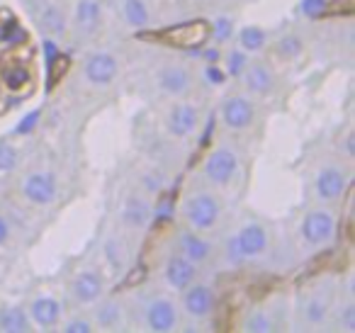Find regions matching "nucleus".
<instances>
[{
    "instance_id": "14",
    "label": "nucleus",
    "mask_w": 355,
    "mask_h": 333,
    "mask_svg": "<svg viewBox=\"0 0 355 333\" xmlns=\"http://www.w3.org/2000/svg\"><path fill=\"white\" fill-rule=\"evenodd\" d=\"M158 85H161L166 93L180 95L190 88V76H188V71L180 69V66H168V69H163L161 74H158Z\"/></svg>"
},
{
    "instance_id": "18",
    "label": "nucleus",
    "mask_w": 355,
    "mask_h": 333,
    "mask_svg": "<svg viewBox=\"0 0 355 333\" xmlns=\"http://www.w3.org/2000/svg\"><path fill=\"white\" fill-rule=\"evenodd\" d=\"M76 22L83 32H93L100 22V6L98 0H80L76 8Z\"/></svg>"
},
{
    "instance_id": "23",
    "label": "nucleus",
    "mask_w": 355,
    "mask_h": 333,
    "mask_svg": "<svg viewBox=\"0 0 355 333\" xmlns=\"http://www.w3.org/2000/svg\"><path fill=\"white\" fill-rule=\"evenodd\" d=\"M124 17H127L129 25L144 27V25H146V20H148L146 6H144L141 0H124Z\"/></svg>"
},
{
    "instance_id": "19",
    "label": "nucleus",
    "mask_w": 355,
    "mask_h": 333,
    "mask_svg": "<svg viewBox=\"0 0 355 333\" xmlns=\"http://www.w3.org/2000/svg\"><path fill=\"white\" fill-rule=\"evenodd\" d=\"M122 219L127 221L129 226H144L151 219V207L144 200H139V197H132V200H127V205H124Z\"/></svg>"
},
{
    "instance_id": "29",
    "label": "nucleus",
    "mask_w": 355,
    "mask_h": 333,
    "mask_svg": "<svg viewBox=\"0 0 355 333\" xmlns=\"http://www.w3.org/2000/svg\"><path fill=\"white\" fill-rule=\"evenodd\" d=\"M353 12V0H334V3H329L326 0V10L324 15H350Z\"/></svg>"
},
{
    "instance_id": "36",
    "label": "nucleus",
    "mask_w": 355,
    "mask_h": 333,
    "mask_svg": "<svg viewBox=\"0 0 355 333\" xmlns=\"http://www.w3.org/2000/svg\"><path fill=\"white\" fill-rule=\"evenodd\" d=\"M40 122V112H32L27 114V119H22L20 124H17V134H30L32 129H35V124Z\"/></svg>"
},
{
    "instance_id": "10",
    "label": "nucleus",
    "mask_w": 355,
    "mask_h": 333,
    "mask_svg": "<svg viewBox=\"0 0 355 333\" xmlns=\"http://www.w3.org/2000/svg\"><path fill=\"white\" fill-rule=\"evenodd\" d=\"M236 241H239V248H241L243 258H251V255H258V253H263V250H266L268 234H266V229H263V226L248 224V226H243V229H241V234L236 236Z\"/></svg>"
},
{
    "instance_id": "25",
    "label": "nucleus",
    "mask_w": 355,
    "mask_h": 333,
    "mask_svg": "<svg viewBox=\"0 0 355 333\" xmlns=\"http://www.w3.org/2000/svg\"><path fill=\"white\" fill-rule=\"evenodd\" d=\"M69 56H64V54H56L54 59L49 61V88H54L56 83H59V78L61 76L69 71Z\"/></svg>"
},
{
    "instance_id": "12",
    "label": "nucleus",
    "mask_w": 355,
    "mask_h": 333,
    "mask_svg": "<svg viewBox=\"0 0 355 333\" xmlns=\"http://www.w3.org/2000/svg\"><path fill=\"white\" fill-rule=\"evenodd\" d=\"M212 307H214L212 289L205 287V284H195L185 294V309H188L190 316H207L212 311Z\"/></svg>"
},
{
    "instance_id": "21",
    "label": "nucleus",
    "mask_w": 355,
    "mask_h": 333,
    "mask_svg": "<svg viewBox=\"0 0 355 333\" xmlns=\"http://www.w3.org/2000/svg\"><path fill=\"white\" fill-rule=\"evenodd\" d=\"M243 80H246L248 90H253V93H258V95L268 93V90L272 88V74L261 64L251 66V69L246 71V76H243Z\"/></svg>"
},
{
    "instance_id": "5",
    "label": "nucleus",
    "mask_w": 355,
    "mask_h": 333,
    "mask_svg": "<svg viewBox=\"0 0 355 333\" xmlns=\"http://www.w3.org/2000/svg\"><path fill=\"white\" fill-rule=\"evenodd\" d=\"M22 192L35 205H49L56 197V180L49 173H32L22 185Z\"/></svg>"
},
{
    "instance_id": "39",
    "label": "nucleus",
    "mask_w": 355,
    "mask_h": 333,
    "mask_svg": "<svg viewBox=\"0 0 355 333\" xmlns=\"http://www.w3.org/2000/svg\"><path fill=\"white\" fill-rule=\"evenodd\" d=\"M343 326L348 328V331H355V307L343 309Z\"/></svg>"
},
{
    "instance_id": "9",
    "label": "nucleus",
    "mask_w": 355,
    "mask_h": 333,
    "mask_svg": "<svg viewBox=\"0 0 355 333\" xmlns=\"http://www.w3.org/2000/svg\"><path fill=\"white\" fill-rule=\"evenodd\" d=\"M198 127V112L193 105H175L168 117V132L173 137H188Z\"/></svg>"
},
{
    "instance_id": "44",
    "label": "nucleus",
    "mask_w": 355,
    "mask_h": 333,
    "mask_svg": "<svg viewBox=\"0 0 355 333\" xmlns=\"http://www.w3.org/2000/svg\"><path fill=\"white\" fill-rule=\"evenodd\" d=\"M0 37H3V35H0Z\"/></svg>"
},
{
    "instance_id": "40",
    "label": "nucleus",
    "mask_w": 355,
    "mask_h": 333,
    "mask_svg": "<svg viewBox=\"0 0 355 333\" xmlns=\"http://www.w3.org/2000/svg\"><path fill=\"white\" fill-rule=\"evenodd\" d=\"M3 37H6L8 42H12V44H17V42H22V40H27V35L20 30V27H12V32H6Z\"/></svg>"
},
{
    "instance_id": "17",
    "label": "nucleus",
    "mask_w": 355,
    "mask_h": 333,
    "mask_svg": "<svg viewBox=\"0 0 355 333\" xmlns=\"http://www.w3.org/2000/svg\"><path fill=\"white\" fill-rule=\"evenodd\" d=\"M180 250H183L185 258L193 260V263H202L209 255V244L195 234H183L180 236Z\"/></svg>"
},
{
    "instance_id": "11",
    "label": "nucleus",
    "mask_w": 355,
    "mask_h": 333,
    "mask_svg": "<svg viewBox=\"0 0 355 333\" xmlns=\"http://www.w3.org/2000/svg\"><path fill=\"white\" fill-rule=\"evenodd\" d=\"M175 307H173L168 299H156V302L148 307V314H146V321L153 331H171L175 326Z\"/></svg>"
},
{
    "instance_id": "16",
    "label": "nucleus",
    "mask_w": 355,
    "mask_h": 333,
    "mask_svg": "<svg viewBox=\"0 0 355 333\" xmlns=\"http://www.w3.org/2000/svg\"><path fill=\"white\" fill-rule=\"evenodd\" d=\"M59 316H61V307L56 299L40 297L32 304V318H35V323H40V326H54V323L59 321Z\"/></svg>"
},
{
    "instance_id": "3",
    "label": "nucleus",
    "mask_w": 355,
    "mask_h": 333,
    "mask_svg": "<svg viewBox=\"0 0 355 333\" xmlns=\"http://www.w3.org/2000/svg\"><path fill=\"white\" fill-rule=\"evenodd\" d=\"M334 229H336L334 216H331L329 212H309V214L304 216V221H302V234L314 246L331 241Z\"/></svg>"
},
{
    "instance_id": "7",
    "label": "nucleus",
    "mask_w": 355,
    "mask_h": 333,
    "mask_svg": "<svg viewBox=\"0 0 355 333\" xmlns=\"http://www.w3.org/2000/svg\"><path fill=\"white\" fill-rule=\"evenodd\" d=\"M222 119L232 129H246L253 122V105L246 98H229L224 103Z\"/></svg>"
},
{
    "instance_id": "42",
    "label": "nucleus",
    "mask_w": 355,
    "mask_h": 333,
    "mask_svg": "<svg viewBox=\"0 0 355 333\" xmlns=\"http://www.w3.org/2000/svg\"><path fill=\"white\" fill-rule=\"evenodd\" d=\"M205 59H207L209 64H217V61H219V51L217 49H207V51H205Z\"/></svg>"
},
{
    "instance_id": "43",
    "label": "nucleus",
    "mask_w": 355,
    "mask_h": 333,
    "mask_svg": "<svg viewBox=\"0 0 355 333\" xmlns=\"http://www.w3.org/2000/svg\"><path fill=\"white\" fill-rule=\"evenodd\" d=\"M6 239H8V224H6V219L0 216V244H3Z\"/></svg>"
},
{
    "instance_id": "15",
    "label": "nucleus",
    "mask_w": 355,
    "mask_h": 333,
    "mask_svg": "<svg viewBox=\"0 0 355 333\" xmlns=\"http://www.w3.org/2000/svg\"><path fill=\"white\" fill-rule=\"evenodd\" d=\"M73 294L80 302H95L103 294V280L98 273H80L73 282Z\"/></svg>"
},
{
    "instance_id": "41",
    "label": "nucleus",
    "mask_w": 355,
    "mask_h": 333,
    "mask_svg": "<svg viewBox=\"0 0 355 333\" xmlns=\"http://www.w3.org/2000/svg\"><path fill=\"white\" fill-rule=\"evenodd\" d=\"M229 258H232V260H241V258H243L241 248H239V241H236V236H234V239L229 241Z\"/></svg>"
},
{
    "instance_id": "2",
    "label": "nucleus",
    "mask_w": 355,
    "mask_h": 333,
    "mask_svg": "<svg viewBox=\"0 0 355 333\" xmlns=\"http://www.w3.org/2000/svg\"><path fill=\"white\" fill-rule=\"evenodd\" d=\"M185 214H188L190 224L195 229H212L219 219V205L212 195H198L193 200H188Z\"/></svg>"
},
{
    "instance_id": "8",
    "label": "nucleus",
    "mask_w": 355,
    "mask_h": 333,
    "mask_svg": "<svg viewBox=\"0 0 355 333\" xmlns=\"http://www.w3.org/2000/svg\"><path fill=\"white\" fill-rule=\"evenodd\" d=\"M166 280H168V284L175 287V289L190 287V282L195 280L193 260H188L185 255H175V258H171L166 265Z\"/></svg>"
},
{
    "instance_id": "24",
    "label": "nucleus",
    "mask_w": 355,
    "mask_h": 333,
    "mask_svg": "<svg viewBox=\"0 0 355 333\" xmlns=\"http://www.w3.org/2000/svg\"><path fill=\"white\" fill-rule=\"evenodd\" d=\"M42 22H44V27L51 35H64L66 32V20L56 8H46L44 15H42Z\"/></svg>"
},
{
    "instance_id": "37",
    "label": "nucleus",
    "mask_w": 355,
    "mask_h": 333,
    "mask_svg": "<svg viewBox=\"0 0 355 333\" xmlns=\"http://www.w3.org/2000/svg\"><path fill=\"white\" fill-rule=\"evenodd\" d=\"M205 76H207V80H209L212 85H222L224 80H227V78H224V71H222V69H217L214 64H209V69L205 71Z\"/></svg>"
},
{
    "instance_id": "32",
    "label": "nucleus",
    "mask_w": 355,
    "mask_h": 333,
    "mask_svg": "<svg viewBox=\"0 0 355 333\" xmlns=\"http://www.w3.org/2000/svg\"><path fill=\"white\" fill-rule=\"evenodd\" d=\"M243 69H246V54L243 51H232L229 54V74L239 76L243 74Z\"/></svg>"
},
{
    "instance_id": "28",
    "label": "nucleus",
    "mask_w": 355,
    "mask_h": 333,
    "mask_svg": "<svg viewBox=\"0 0 355 333\" xmlns=\"http://www.w3.org/2000/svg\"><path fill=\"white\" fill-rule=\"evenodd\" d=\"M17 163V151L8 144L0 146V173H10Z\"/></svg>"
},
{
    "instance_id": "38",
    "label": "nucleus",
    "mask_w": 355,
    "mask_h": 333,
    "mask_svg": "<svg viewBox=\"0 0 355 333\" xmlns=\"http://www.w3.org/2000/svg\"><path fill=\"white\" fill-rule=\"evenodd\" d=\"M90 331V321L85 318H76V321L66 323V333H88Z\"/></svg>"
},
{
    "instance_id": "35",
    "label": "nucleus",
    "mask_w": 355,
    "mask_h": 333,
    "mask_svg": "<svg viewBox=\"0 0 355 333\" xmlns=\"http://www.w3.org/2000/svg\"><path fill=\"white\" fill-rule=\"evenodd\" d=\"M246 331H270V318L266 314H256L246 321Z\"/></svg>"
},
{
    "instance_id": "13",
    "label": "nucleus",
    "mask_w": 355,
    "mask_h": 333,
    "mask_svg": "<svg viewBox=\"0 0 355 333\" xmlns=\"http://www.w3.org/2000/svg\"><path fill=\"white\" fill-rule=\"evenodd\" d=\"M345 178L338 168H324L316 178V192H319L321 200H336V197L343 192Z\"/></svg>"
},
{
    "instance_id": "34",
    "label": "nucleus",
    "mask_w": 355,
    "mask_h": 333,
    "mask_svg": "<svg viewBox=\"0 0 355 333\" xmlns=\"http://www.w3.org/2000/svg\"><path fill=\"white\" fill-rule=\"evenodd\" d=\"M232 20H229V17H222V20L217 22V25H212V35L217 37L219 42H227L229 37H232Z\"/></svg>"
},
{
    "instance_id": "1",
    "label": "nucleus",
    "mask_w": 355,
    "mask_h": 333,
    "mask_svg": "<svg viewBox=\"0 0 355 333\" xmlns=\"http://www.w3.org/2000/svg\"><path fill=\"white\" fill-rule=\"evenodd\" d=\"M146 37H153L156 42L178 46V49H198V46H202L205 42L212 37V25L200 17V20H190V22H183V25H173L161 32H148Z\"/></svg>"
},
{
    "instance_id": "26",
    "label": "nucleus",
    "mask_w": 355,
    "mask_h": 333,
    "mask_svg": "<svg viewBox=\"0 0 355 333\" xmlns=\"http://www.w3.org/2000/svg\"><path fill=\"white\" fill-rule=\"evenodd\" d=\"M275 51L282 56V59H295L297 54L302 51V42H300V37H282L280 42H277V46H275Z\"/></svg>"
},
{
    "instance_id": "20",
    "label": "nucleus",
    "mask_w": 355,
    "mask_h": 333,
    "mask_svg": "<svg viewBox=\"0 0 355 333\" xmlns=\"http://www.w3.org/2000/svg\"><path fill=\"white\" fill-rule=\"evenodd\" d=\"M0 328L10 333H25V331H30V318L17 307L3 309V311H0Z\"/></svg>"
},
{
    "instance_id": "31",
    "label": "nucleus",
    "mask_w": 355,
    "mask_h": 333,
    "mask_svg": "<svg viewBox=\"0 0 355 333\" xmlns=\"http://www.w3.org/2000/svg\"><path fill=\"white\" fill-rule=\"evenodd\" d=\"M25 80H27V71L25 69H12V71H8V76H6V85L10 90L22 88V85H25Z\"/></svg>"
},
{
    "instance_id": "30",
    "label": "nucleus",
    "mask_w": 355,
    "mask_h": 333,
    "mask_svg": "<svg viewBox=\"0 0 355 333\" xmlns=\"http://www.w3.org/2000/svg\"><path fill=\"white\" fill-rule=\"evenodd\" d=\"M300 8L306 17H321L326 10V0H302Z\"/></svg>"
},
{
    "instance_id": "33",
    "label": "nucleus",
    "mask_w": 355,
    "mask_h": 333,
    "mask_svg": "<svg viewBox=\"0 0 355 333\" xmlns=\"http://www.w3.org/2000/svg\"><path fill=\"white\" fill-rule=\"evenodd\" d=\"M98 318H100V323H103V326H112V323L119 318V309H117V304H105V307L100 309Z\"/></svg>"
},
{
    "instance_id": "27",
    "label": "nucleus",
    "mask_w": 355,
    "mask_h": 333,
    "mask_svg": "<svg viewBox=\"0 0 355 333\" xmlns=\"http://www.w3.org/2000/svg\"><path fill=\"white\" fill-rule=\"evenodd\" d=\"M306 318L311 323H321L326 318V299L314 297L309 304H306Z\"/></svg>"
},
{
    "instance_id": "22",
    "label": "nucleus",
    "mask_w": 355,
    "mask_h": 333,
    "mask_svg": "<svg viewBox=\"0 0 355 333\" xmlns=\"http://www.w3.org/2000/svg\"><path fill=\"white\" fill-rule=\"evenodd\" d=\"M239 42H241V46L246 51H258L266 44V32H263L261 27H243V30L239 32Z\"/></svg>"
},
{
    "instance_id": "6",
    "label": "nucleus",
    "mask_w": 355,
    "mask_h": 333,
    "mask_svg": "<svg viewBox=\"0 0 355 333\" xmlns=\"http://www.w3.org/2000/svg\"><path fill=\"white\" fill-rule=\"evenodd\" d=\"M85 76L90 83L95 85H107L117 76V61L110 54H93L85 64Z\"/></svg>"
},
{
    "instance_id": "4",
    "label": "nucleus",
    "mask_w": 355,
    "mask_h": 333,
    "mask_svg": "<svg viewBox=\"0 0 355 333\" xmlns=\"http://www.w3.org/2000/svg\"><path fill=\"white\" fill-rule=\"evenodd\" d=\"M236 166H239V161H236V156H234V151L219 148V151H214L212 156L207 158L205 173H207L209 180L217 182V185H227L234 178V173H236Z\"/></svg>"
}]
</instances>
